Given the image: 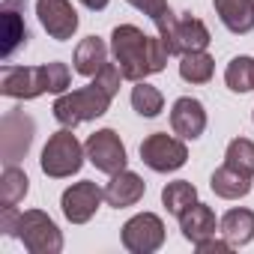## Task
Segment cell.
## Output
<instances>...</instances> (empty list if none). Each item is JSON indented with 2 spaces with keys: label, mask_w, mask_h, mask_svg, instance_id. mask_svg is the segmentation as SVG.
<instances>
[{
  "label": "cell",
  "mask_w": 254,
  "mask_h": 254,
  "mask_svg": "<svg viewBox=\"0 0 254 254\" xmlns=\"http://www.w3.org/2000/svg\"><path fill=\"white\" fill-rule=\"evenodd\" d=\"M141 162L156 174H171L189 162V147L183 138H171L168 132H153L141 144Z\"/></svg>",
  "instance_id": "5b68a950"
},
{
  "label": "cell",
  "mask_w": 254,
  "mask_h": 254,
  "mask_svg": "<svg viewBox=\"0 0 254 254\" xmlns=\"http://www.w3.org/2000/svg\"><path fill=\"white\" fill-rule=\"evenodd\" d=\"M72 63H75V72H78V75L96 78V75L105 69V63H108V45H105L99 36H87V39L78 42Z\"/></svg>",
  "instance_id": "e0dca14e"
},
{
  "label": "cell",
  "mask_w": 254,
  "mask_h": 254,
  "mask_svg": "<svg viewBox=\"0 0 254 254\" xmlns=\"http://www.w3.org/2000/svg\"><path fill=\"white\" fill-rule=\"evenodd\" d=\"M102 200H105V189H99L93 180H81V183H75V186H69V189L63 191L60 209H63V215H66V221H72V224H87V221L96 215V209L102 206Z\"/></svg>",
  "instance_id": "30bf717a"
},
{
  "label": "cell",
  "mask_w": 254,
  "mask_h": 254,
  "mask_svg": "<svg viewBox=\"0 0 254 254\" xmlns=\"http://www.w3.org/2000/svg\"><path fill=\"white\" fill-rule=\"evenodd\" d=\"M224 165L254 177V141L248 138H233L227 144V153H224Z\"/></svg>",
  "instance_id": "484cf974"
},
{
  "label": "cell",
  "mask_w": 254,
  "mask_h": 254,
  "mask_svg": "<svg viewBox=\"0 0 254 254\" xmlns=\"http://www.w3.org/2000/svg\"><path fill=\"white\" fill-rule=\"evenodd\" d=\"M194 248H197L200 254H215V251H230L233 245H230L227 239H215V236H209V239H200Z\"/></svg>",
  "instance_id": "f1b7e54d"
},
{
  "label": "cell",
  "mask_w": 254,
  "mask_h": 254,
  "mask_svg": "<svg viewBox=\"0 0 254 254\" xmlns=\"http://www.w3.org/2000/svg\"><path fill=\"white\" fill-rule=\"evenodd\" d=\"M81 3L87 6V9H93V12H99V9H105L111 0H81Z\"/></svg>",
  "instance_id": "f546056e"
},
{
  "label": "cell",
  "mask_w": 254,
  "mask_h": 254,
  "mask_svg": "<svg viewBox=\"0 0 254 254\" xmlns=\"http://www.w3.org/2000/svg\"><path fill=\"white\" fill-rule=\"evenodd\" d=\"M84 150H87L90 165H93L96 171L108 174V177L120 174V171L126 168V162H129V159H126V144L120 141V135H117L114 129H99V132H93V135L87 138Z\"/></svg>",
  "instance_id": "9c48e42d"
},
{
  "label": "cell",
  "mask_w": 254,
  "mask_h": 254,
  "mask_svg": "<svg viewBox=\"0 0 254 254\" xmlns=\"http://www.w3.org/2000/svg\"><path fill=\"white\" fill-rule=\"evenodd\" d=\"M36 15L45 33L57 42H66L78 30V12L69 0H36Z\"/></svg>",
  "instance_id": "7c38bea8"
},
{
  "label": "cell",
  "mask_w": 254,
  "mask_h": 254,
  "mask_svg": "<svg viewBox=\"0 0 254 254\" xmlns=\"http://www.w3.org/2000/svg\"><path fill=\"white\" fill-rule=\"evenodd\" d=\"M171 129L183 141H197L206 129V108L200 99L183 96L171 105Z\"/></svg>",
  "instance_id": "4fadbf2b"
},
{
  "label": "cell",
  "mask_w": 254,
  "mask_h": 254,
  "mask_svg": "<svg viewBox=\"0 0 254 254\" xmlns=\"http://www.w3.org/2000/svg\"><path fill=\"white\" fill-rule=\"evenodd\" d=\"M84 159H87L84 144L72 135V129H66V126H63L60 132H54L48 138V144L42 150V159H39V168L51 180H66V177H72V174L81 171Z\"/></svg>",
  "instance_id": "3957f363"
},
{
  "label": "cell",
  "mask_w": 254,
  "mask_h": 254,
  "mask_svg": "<svg viewBox=\"0 0 254 254\" xmlns=\"http://www.w3.org/2000/svg\"><path fill=\"white\" fill-rule=\"evenodd\" d=\"M111 102H114V93L108 90V87H102L96 78L87 84V87H81V90H72V93H60L57 99H54V117H57V123L60 126H66V129H75V126H81V123H90V120H99V117H105L108 114V108H111Z\"/></svg>",
  "instance_id": "7a4b0ae2"
},
{
  "label": "cell",
  "mask_w": 254,
  "mask_h": 254,
  "mask_svg": "<svg viewBox=\"0 0 254 254\" xmlns=\"http://www.w3.org/2000/svg\"><path fill=\"white\" fill-rule=\"evenodd\" d=\"M129 6H135V9H141L144 15H150V21L159 27V36L162 33H168L171 30V24L177 21V15L171 12V6H168V0H126Z\"/></svg>",
  "instance_id": "4316f807"
},
{
  "label": "cell",
  "mask_w": 254,
  "mask_h": 254,
  "mask_svg": "<svg viewBox=\"0 0 254 254\" xmlns=\"http://www.w3.org/2000/svg\"><path fill=\"white\" fill-rule=\"evenodd\" d=\"M0 93L9 99H36L42 93H51L48 63H42V66H3Z\"/></svg>",
  "instance_id": "8992f818"
},
{
  "label": "cell",
  "mask_w": 254,
  "mask_h": 254,
  "mask_svg": "<svg viewBox=\"0 0 254 254\" xmlns=\"http://www.w3.org/2000/svg\"><path fill=\"white\" fill-rule=\"evenodd\" d=\"M18 239L30 254H60L63 251V233L54 224V218L42 209H27L21 212L18 224Z\"/></svg>",
  "instance_id": "277c9868"
},
{
  "label": "cell",
  "mask_w": 254,
  "mask_h": 254,
  "mask_svg": "<svg viewBox=\"0 0 254 254\" xmlns=\"http://www.w3.org/2000/svg\"><path fill=\"white\" fill-rule=\"evenodd\" d=\"M147 191V183L135 174V171H120L111 177V183L105 186V203L114 209H126V206H135Z\"/></svg>",
  "instance_id": "5bb4252c"
},
{
  "label": "cell",
  "mask_w": 254,
  "mask_h": 254,
  "mask_svg": "<svg viewBox=\"0 0 254 254\" xmlns=\"http://www.w3.org/2000/svg\"><path fill=\"white\" fill-rule=\"evenodd\" d=\"M33 132L36 126L24 111H6L0 120V153H3L6 165H15L18 159L27 156L30 144H33Z\"/></svg>",
  "instance_id": "ba28073f"
},
{
  "label": "cell",
  "mask_w": 254,
  "mask_h": 254,
  "mask_svg": "<svg viewBox=\"0 0 254 254\" xmlns=\"http://www.w3.org/2000/svg\"><path fill=\"white\" fill-rule=\"evenodd\" d=\"M123 248L132 254H153L165 245V221L156 212H138L123 224Z\"/></svg>",
  "instance_id": "52a82bcc"
},
{
  "label": "cell",
  "mask_w": 254,
  "mask_h": 254,
  "mask_svg": "<svg viewBox=\"0 0 254 254\" xmlns=\"http://www.w3.org/2000/svg\"><path fill=\"white\" fill-rule=\"evenodd\" d=\"M209 186H212V191H215L218 197H224V200H239V197H245V194L251 191V177L242 174V171H236V168H230V165H221V168L212 174Z\"/></svg>",
  "instance_id": "d6986e66"
},
{
  "label": "cell",
  "mask_w": 254,
  "mask_h": 254,
  "mask_svg": "<svg viewBox=\"0 0 254 254\" xmlns=\"http://www.w3.org/2000/svg\"><path fill=\"white\" fill-rule=\"evenodd\" d=\"M212 6L230 33L242 36L254 30V0H212Z\"/></svg>",
  "instance_id": "2e32d148"
},
{
  "label": "cell",
  "mask_w": 254,
  "mask_h": 254,
  "mask_svg": "<svg viewBox=\"0 0 254 254\" xmlns=\"http://www.w3.org/2000/svg\"><path fill=\"white\" fill-rule=\"evenodd\" d=\"M21 45H27V27L15 9V0L3 3V57L9 60Z\"/></svg>",
  "instance_id": "ffe728a7"
},
{
  "label": "cell",
  "mask_w": 254,
  "mask_h": 254,
  "mask_svg": "<svg viewBox=\"0 0 254 254\" xmlns=\"http://www.w3.org/2000/svg\"><path fill=\"white\" fill-rule=\"evenodd\" d=\"M162 42L168 45L171 54H180L183 57V54H191V51H206V45L212 39H209L206 24L200 18H194L191 12H186V15H180L171 24L168 33H162Z\"/></svg>",
  "instance_id": "8fae6325"
},
{
  "label": "cell",
  "mask_w": 254,
  "mask_h": 254,
  "mask_svg": "<svg viewBox=\"0 0 254 254\" xmlns=\"http://www.w3.org/2000/svg\"><path fill=\"white\" fill-rule=\"evenodd\" d=\"M218 233H221L233 248L248 245V242L254 239V212L245 209V206L227 209V212L221 215V221H218Z\"/></svg>",
  "instance_id": "ac0fdd59"
},
{
  "label": "cell",
  "mask_w": 254,
  "mask_h": 254,
  "mask_svg": "<svg viewBox=\"0 0 254 254\" xmlns=\"http://www.w3.org/2000/svg\"><path fill=\"white\" fill-rule=\"evenodd\" d=\"M215 72V60L206 51H191L180 57V78L189 84H206Z\"/></svg>",
  "instance_id": "603a6c76"
},
{
  "label": "cell",
  "mask_w": 254,
  "mask_h": 254,
  "mask_svg": "<svg viewBox=\"0 0 254 254\" xmlns=\"http://www.w3.org/2000/svg\"><path fill=\"white\" fill-rule=\"evenodd\" d=\"M111 54L126 81H144L168 66V45L162 36H147L135 24H120L111 33Z\"/></svg>",
  "instance_id": "6da1fadb"
},
{
  "label": "cell",
  "mask_w": 254,
  "mask_h": 254,
  "mask_svg": "<svg viewBox=\"0 0 254 254\" xmlns=\"http://www.w3.org/2000/svg\"><path fill=\"white\" fill-rule=\"evenodd\" d=\"M18 224H21V209L18 206H3V212H0V230L6 236H18Z\"/></svg>",
  "instance_id": "83f0119b"
},
{
  "label": "cell",
  "mask_w": 254,
  "mask_h": 254,
  "mask_svg": "<svg viewBox=\"0 0 254 254\" xmlns=\"http://www.w3.org/2000/svg\"><path fill=\"white\" fill-rule=\"evenodd\" d=\"M224 84L233 93H251L254 90V57H233L224 69Z\"/></svg>",
  "instance_id": "d4e9b609"
},
{
  "label": "cell",
  "mask_w": 254,
  "mask_h": 254,
  "mask_svg": "<svg viewBox=\"0 0 254 254\" xmlns=\"http://www.w3.org/2000/svg\"><path fill=\"white\" fill-rule=\"evenodd\" d=\"M215 227H218V221H215V212L206 206V203H191L183 215H180V230H183V236L191 242V245H197L200 239H209V236H215Z\"/></svg>",
  "instance_id": "9a60e30c"
},
{
  "label": "cell",
  "mask_w": 254,
  "mask_h": 254,
  "mask_svg": "<svg viewBox=\"0 0 254 254\" xmlns=\"http://www.w3.org/2000/svg\"><path fill=\"white\" fill-rule=\"evenodd\" d=\"M132 108H135L141 117L153 120V117L162 114L165 96H162L159 87H153V84H147V81H135V87H132Z\"/></svg>",
  "instance_id": "cb8c5ba5"
},
{
  "label": "cell",
  "mask_w": 254,
  "mask_h": 254,
  "mask_svg": "<svg viewBox=\"0 0 254 254\" xmlns=\"http://www.w3.org/2000/svg\"><path fill=\"white\" fill-rule=\"evenodd\" d=\"M162 203H165V209L171 212V215H183L191 203H197V189L189 183V180H174V183H168L165 189H162Z\"/></svg>",
  "instance_id": "7402d4cb"
},
{
  "label": "cell",
  "mask_w": 254,
  "mask_h": 254,
  "mask_svg": "<svg viewBox=\"0 0 254 254\" xmlns=\"http://www.w3.org/2000/svg\"><path fill=\"white\" fill-rule=\"evenodd\" d=\"M30 191V180L21 168L15 165H6L3 174H0V200H3V206H18Z\"/></svg>",
  "instance_id": "44dd1931"
}]
</instances>
